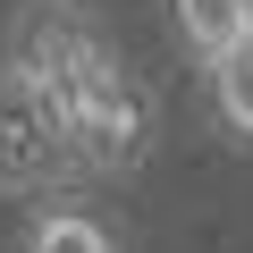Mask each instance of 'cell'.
Wrapping results in <instances>:
<instances>
[{
	"label": "cell",
	"mask_w": 253,
	"mask_h": 253,
	"mask_svg": "<svg viewBox=\"0 0 253 253\" xmlns=\"http://www.w3.org/2000/svg\"><path fill=\"white\" fill-rule=\"evenodd\" d=\"M169 17H177V34H186V51L211 68L219 51H236L253 26H245V0H169Z\"/></svg>",
	"instance_id": "obj_1"
},
{
	"label": "cell",
	"mask_w": 253,
	"mask_h": 253,
	"mask_svg": "<svg viewBox=\"0 0 253 253\" xmlns=\"http://www.w3.org/2000/svg\"><path fill=\"white\" fill-rule=\"evenodd\" d=\"M203 84H211V118L228 126V135L253 144V34H245L236 51H219V59L203 68Z\"/></svg>",
	"instance_id": "obj_2"
},
{
	"label": "cell",
	"mask_w": 253,
	"mask_h": 253,
	"mask_svg": "<svg viewBox=\"0 0 253 253\" xmlns=\"http://www.w3.org/2000/svg\"><path fill=\"white\" fill-rule=\"evenodd\" d=\"M26 253H118V236H110L84 203H51V211H34Z\"/></svg>",
	"instance_id": "obj_3"
},
{
	"label": "cell",
	"mask_w": 253,
	"mask_h": 253,
	"mask_svg": "<svg viewBox=\"0 0 253 253\" xmlns=\"http://www.w3.org/2000/svg\"><path fill=\"white\" fill-rule=\"evenodd\" d=\"M245 26H253V0H245Z\"/></svg>",
	"instance_id": "obj_4"
}]
</instances>
